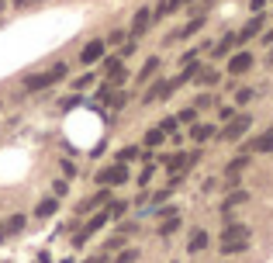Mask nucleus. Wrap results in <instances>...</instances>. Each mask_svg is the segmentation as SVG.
<instances>
[{"label": "nucleus", "instance_id": "9b49d317", "mask_svg": "<svg viewBox=\"0 0 273 263\" xmlns=\"http://www.w3.org/2000/svg\"><path fill=\"white\" fill-rule=\"evenodd\" d=\"M246 149H249V152H273V129L263 132V135H256Z\"/></svg>", "mask_w": 273, "mask_h": 263}, {"label": "nucleus", "instance_id": "58836bf2", "mask_svg": "<svg viewBox=\"0 0 273 263\" xmlns=\"http://www.w3.org/2000/svg\"><path fill=\"white\" fill-rule=\"evenodd\" d=\"M35 0H14V7H31Z\"/></svg>", "mask_w": 273, "mask_h": 263}, {"label": "nucleus", "instance_id": "20e7f679", "mask_svg": "<svg viewBox=\"0 0 273 263\" xmlns=\"http://www.w3.org/2000/svg\"><path fill=\"white\" fill-rule=\"evenodd\" d=\"M107 222H111V215H107V211H97V215H93V218H90V222H87V225H83L80 232H76V246H83V243H87V239H90L93 232H100V229H104Z\"/></svg>", "mask_w": 273, "mask_h": 263}, {"label": "nucleus", "instance_id": "a211bd4d", "mask_svg": "<svg viewBox=\"0 0 273 263\" xmlns=\"http://www.w3.org/2000/svg\"><path fill=\"white\" fill-rule=\"evenodd\" d=\"M211 135H214V125H194V129H190V138H194V142H207Z\"/></svg>", "mask_w": 273, "mask_h": 263}, {"label": "nucleus", "instance_id": "a878e982", "mask_svg": "<svg viewBox=\"0 0 273 263\" xmlns=\"http://www.w3.org/2000/svg\"><path fill=\"white\" fill-rule=\"evenodd\" d=\"M125 208H128L125 201H111V208H107V215H111V218H121V215H125Z\"/></svg>", "mask_w": 273, "mask_h": 263}, {"label": "nucleus", "instance_id": "f3484780", "mask_svg": "<svg viewBox=\"0 0 273 263\" xmlns=\"http://www.w3.org/2000/svg\"><path fill=\"white\" fill-rule=\"evenodd\" d=\"M246 166H249V156H235V159L228 163V180H235V177H239Z\"/></svg>", "mask_w": 273, "mask_h": 263}, {"label": "nucleus", "instance_id": "f03ea898", "mask_svg": "<svg viewBox=\"0 0 273 263\" xmlns=\"http://www.w3.org/2000/svg\"><path fill=\"white\" fill-rule=\"evenodd\" d=\"M249 243V229L246 225H228L221 232V253H242Z\"/></svg>", "mask_w": 273, "mask_h": 263}, {"label": "nucleus", "instance_id": "f8f14e48", "mask_svg": "<svg viewBox=\"0 0 273 263\" xmlns=\"http://www.w3.org/2000/svg\"><path fill=\"white\" fill-rule=\"evenodd\" d=\"M56 211H59V197H42L35 208V218H52Z\"/></svg>", "mask_w": 273, "mask_h": 263}, {"label": "nucleus", "instance_id": "39448f33", "mask_svg": "<svg viewBox=\"0 0 273 263\" xmlns=\"http://www.w3.org/2000/svg\"><path fill=\"white\" fill-rule=\"evenodd\" d=\"M180 83H183L180 76H177V80H159L156 87H149V94H145V104H152V101H163V97H170V94H173V90H177Z\"/></svg>", "mask_w": 273, "mask_h": 263}, {"label": "nucleus", "instance_id": "e433bc0d", "mask_svg": "<svg viewBox=\"0 0 273 263\" xmlns=\"http://www.w3.org/2000/svg\"><path fill=\"white\" fill-rule=\"evenodd\" d=\"M249 7H253V14H263V7H267V0H253Z\"/></svg>", "mask_w": 273, "mask_h": 263}, {"label": "nucleus", "instance_id": "1a4fd4ad", "mask_svg": "<svg viewBox=\"0 0 273 263\" xmlns=\"http://www.w3.org/2000/svg\"><path fill=\"white\" fill-rule=\"evenodd\" d=\"M24 225H28V218H24V215H10V218H7V222L0 225V243H3L7 236H17V232H21Z\"/></svg>", "mask_w": 273, "mask_h": 263}, {"label": "nucleus", "instance_id": "7ed1b4c3", "mask_svg": "<svg viewBox=\"0 0 273 263\" xmlns=\"http://www.w3.org/2000/svg\"><path fill=\"white\" fill-rule=\"evenodd\" d=\"M125 180H128V166H125V163L104 166V170L97 173V184H100V187H118V184H125Z\"/></svg>", "mask_w": 273, "mask_h": 263}, {"label": "nucleus", "instance_id": "c9c22d12", "mask_svg": "<svg viewBox=\"0 0 273 263\" xmlns=\"http://www.w3.org/2000/svg\"><path fill=\"white\" fill-rule=\"evenodd\" d=\"M232 115H235L232 108H221V111H218V118H221V122H232Z\"/></svg>", "mask_w": 273, "mask_h": 263}, {"label": "nucleus", "instance_id": "aec40b11", "mask_svg": "<svg viewBox=\"0 0 273 263\" xmlns=\"http://www.w3.org/2000/svg\"><path fill=\"white\" fill-rule=\"evenodd\" d=\"M221 76H218V69H197V83H204V87H214Z\"/></svg>", "mask_w": 273, "mask_h": 263}, {"label": "nucleus", "instance_id": "ddd939ff", "mask_svg": "<svg viewBox=\"0 0 273 263\" xmlns=\"http://www.w3.org/2000/svg\"><path fill=\"white\" fill-rule=\"evenodd\" d=\"M100 204H111V191L104 187L100 194H93V197H87L83 204H80V211H93V208H100Z\"/></svg>", "mask_w": 273, "mask_h": 263}, {"label": "nucleus", "instance_id": "ea45409f", "mask_svg": "<svg viewBox=\"0 0 273 263\" xmlns=\"http://www.w3.org/2000/svg\"><path fill=\"white\" fill-rule=\"evenodd\" d=\"M263 42H267V45H270V42H273V31H267V35H263Z\"/></svg>", "mask_w": 273, "mask_h": 263}, {"label": "nucleus", "instance_id": "412c9836", "mask_svg": "<svg viewBox=\"0 0 273 263\" xmlns=\"http://www.w3.org/2000/svg\"><path fill=\"white\" fill-rule=\"evenodd\" d=\"M156 69H159V59H156V56H152V59H149V63L142 66V69H138V80H142V83H145V80H149V76H152V73H156Z\"/></svg>", "mask_w": 273, "mask_h": 263}, {"label": "nucleus", "instance_id": "5701e85b", "mask_svg": "<svg viewBox=\"0 0 273 263\" xmlns=\"http://www.w3.org/2000/svg\"><path fill=\"white\" fill-rule=\"evenodd\" d=\"M177 229H180V218H177V215H173V218H163V225H159V232H163V236H173Z\"/></svg>", "mask_w": 273, "mask_h": 263}, {"label": "nucleus", "instance_id": "dca6fc26", "mask_svg": "<svg viewBox=\"0 0 273 263\" xmlns=\"http://www.w3.org/2000/svg\"><path fill=\"white\" fill-rule=\"evenodd\" d=\"M235 45H239V35H225V38L214 45V56H225V52H232Z\"/></svg>", "mask_w": 273, "mask_h": 263}, {"label": "nucleus", "instance_id": "4c0bfd02", "mask_svg": "<svg viewBox=\"0 0 273 263\" xmlns=\"http://www.w3.org/2000/svg\"><path fill=\"white\" fill-rule=\"evenodd\" d=\"M83 263H107V257L100 253V257H90V260H83Z\"/></svg>", "mask_w": 273, "mask_h": 263}, {"label": "nucleus", "instance_id": "b1692460", "mask_svg": "<svg viewBox=\"0 0 273 263\" xmlns=\"http://www.w3.org/2000/svg\"><path fill=\"white\" fill-rule=\"evenodd\" d=\"M132 159H138V145H125L118 152V163H132Z\"/></svg>", "mask_w": 273, "mask_h": 263}, {"label": "nucleus", "instance_id": "6ab92c4d", "mask_svg": "<svg viewBox=\"0 0 273 263\" xmlns=\"http://www.w3.org/2000/svg\"><path fill=\"white\" fill-rule=\"evenodd\" d=\"M163 142H166V132L163 129H149L145 132V145H149V149H152V145H163Z\"/></svg>", "mask_w": 273, "mask_h": 263}, {"label": "nucleus", "instance_id": "c85d7f7f", "mask_svg": "<svg viewBox=\"0 0 273 263\" xmlns=\"http://www.w3.org/2000/svg\"><path fill=\"white\" fill-rule=\"evenodd\" d=\"M159 129L166 132V135H170V132H177V118H163V125H159Z\"/></svg>", "mask_w": 273, "mask_h": 263}, {"label": "nucleus", "instance_id": "f257e3e1", "mask_svg": "<svg viewBox=\"0 0 273 263\" xmlns=\"http://www.w3.org/2000/svg\"><path fill=\"white\" fill-rule=\"evenodd\" d=\"M66 63H56L52 69H45V73H35V76H28L24 80V90H45V87H52V83H59V80H66Z\"/></svg>", "mask_w": 273, "mask_h": 263}, {"label": "nucleus", "instance_id": "4468645a", "mask_svg": "<svg viewBox=\"0 0 273 263\" xmlns=\"http://www.w3.org/2000/svg\"><path fill=\"white\" fill-rule=\"evenodd\" d=\"M204 246H207V232H204V229H194V232H190V243H187V250H190V253H201Z\"/></svg>", "mask_w": 273, "mask_h": 263}, {"label": "nucleus", "instance_id": "473e14b6", "mask_svg": "<svg viewBox=\"0 0 273 263\" xmlns=\"http://www.w3.org/2000/svg\"><path fill=\"white\" fill-rule=\"evenodd\" d=\"M173 215H177V208H173V204H166V208H159V218H173Z\"/></svg>", "mask_w": 273, "mask_h": 263}, {"label": "nucleus", "instance_id": "cd10ccee", "mask_svg": "<svg viewBox=\"0 0 273 263\" xmlns=\"http://www.w3.org/2000/svg\"><path fill=\"white\" fill-rule=\"evenodd\" d=\"M90 83H93V76H90V73H87V76H80V80H76V83H73V87H76V90H87V87H90Z\"/></svg>", "mask_w": 273, "mask_h": 263}, {"label": "nucleus", "instance_id": "72a5a7b5", "mask_svg": "<svg viewBox=\"0 0 273 263\" xmlns=\"http://www.w3.org/2000/svg\"><path fill=\"white\" fill-rule=\"evenodd\" d=\"M52 191H56V197H63V194H66V180H56V184H52Z\"/></svg>", "mask_w": 273, "mask_h": 263}, {"label": "nucleus", "instance_id": "f704fd0d", "mask_svg": "<svg viewBox=\"0 0 273 263\" xmlns=\"http://www.w3.org/2000/svg\"><path fill=\"white\" fill-rule=\"evenodd\" d=\"M132 260H135V250H128V253H121V257H118L114 263H132Z\"/></svg>", "mask_w": 273, "mask_h": 263}, {"label": "nucleus", "instance_id": "423d86ee", "mask_svg": "<svg viewBox=\"0 0 273 263\" xmlns=\"http://www.w3.org/2000/svg\"><path fill=\"white\" fill-rule=\"evenodd\" d=\"M249 125H253V118H249V115H242V118H232V122L221 129V138H225V142H235L239 135H246V132H249Z\"/></svg>", "mask_w": 273, "mask_h": 263}, {"label": "nucleus", "instance_id": "c756f323", "mask_svg": "<svg viewBox=\"0 0 273 263\" xmlns=\"http://www.w3.org/2000/svg\"><path fill=\"white\" fill-rule=\"evenodd\" d=\"M246 101H253V90H239L235 94V104H246Z\"/></svg>", "mask_w": 273, "mask_h": 263}, {"label": "nucleus", "instance_id": "2f4dec72", "mask_svg": "<svg viewBox=\"0 0 273 263\" xmlns=\"http://www.w3.org/2000/svg\"><path fill=\"white\" fill-rule=\"evenodd\" d=\"M149 180H152V166H145V170L138 173V184H149Z\"/></svg>", "mask_w": 273, "mask_h": 263}, {"label": "nucleus", "instance_id": "a19ab883", "mask_svg": "<svg viewBox=\"0 0 273 263\" xmlns=\"http://www.w3.org/2000/svg\"><path fill=\"white\" fill-rule=\"evenodd\" d=\"M3 7H7V3H3V0H0V10H3Z\"/></svg>", "mask_w": 273, "mask_h": 263}, {"label": "nucleus", "instance_id": "6e6552de", "mask_svg": "<svg viewBox=\"0 0 273 263\" xmlns=\"http://www.w3.org/2000/svg\"><path fill=\"white\" fill-rule=\"evenodd\" d=\"M149 24H152V7H138L135 21H132V38L145 35V31H149Z\"/></svg>", "mask_w": 273, "mask_h": 263}, {"label": "nucleus", "instance_id": "bb28decb", "mask_svg": "<svg viewBox=\"0 0 273 263\" xmlns=\"http://www.w3.org/2000/svg\"><path fill=\"white\" fill-rule=\"evenodd\" d=\"M242 201H246V191H235V194H228L225 208H235V204H242Z\"/></svg>", "mask_w": 273, "mask_h": 263}, {"label": "nucleus", "instance_id": "4be33fe9", "mask_svg": "<svg viewBox=\"0 0 273 263\" xmlns=\"http://www.w3.org/2000/svg\"><path fill=\"white\" fill-rule=\"evenodd\" d=\"M201 24H204V21L197 17V21H190V24H183V28H180V31L173 35V38H187V35H194V31H201Z\"/></svg>", "mask_w": 273, "mask_h": 263}, {"label": "nucleus", "instance_id": "0eeeda50", "mask_svg": "<svg viewBox=\"0 0 273 263\" xmlns=\"http://www.w3.org/2000/svg\"><path fill=\"white\" fill-rule=\"evenodd\" d=\"M104 49H107V42H104V38H93V42H87V45L80 49V63H83V66H93L100 56H104Z\"/></svg>", "mask_w": 273, "mask_h": 263}, {"label": "nucleus", "instance_id": "2eb2a0df", "mask_svg": "<svg viewBox=\"0 0 273 263\" xmlns=\"http://www.w3.org/2000/svg\"><path fill=\"white\" fill-rule=\"evenodd\" d=\"M260 28H263V14H256L242 31H239V42H246V38H253V35H260Z\"/></svg>", "mask_w": 273, "mask_h": 263}, {"label": "nucleus", "instance_id": "393cba45", "mask_svg": "<svg viewBox=\"0 0 273 263\" xmlns=\"http://www.w3.org/2000/svg\"><path fill=\"white\" fill-rule=\"evenodd\" d=\"M177 122H183V125H194V122H197V111H194V108H183V111L177 115Z\"/></svg>", "mask_w": 273, "mask_h": 263}, {"label": "nucleus", "instance_id": "7c9ffc66", "mask_svg": "<svg viewBox=\"0 0 273 263\" xmlns=\"http://www.w3.org/2000/svg\"><path fill=\"white\" fill-rule=\"evenodd\" d=\"M107 42H111V45H121V42H125V31H111V38H107Z\"/></svg>", "mask_w": 273, "mask_h": 263}, {"label": "nucleus", "instance_id": "9d476101", "mask_svg": "<svg viewBox=\"0 0 273 263\" xmlns=\"http://www.w3.org/2000/svg\"><path fill=\"white\" fill-rule=\"evenodd\" d=\"M246 69H253V56H249V52H235V56L228 59V73L239 76V73H246Z\"/></svg>", "mask_w": 273, "mask_h": 263}]
</instances>
